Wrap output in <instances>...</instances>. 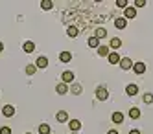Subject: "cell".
<instances>
[{"label":"cell","instance_id":"6da1fadb","mask_svg":"<svg viewBox=\"0 0 153 134\" xmlns=\"http://www.w3.org/2000/svg\"><path fill=\"white\" fill-rule=\"evenodd\" d=\"M96 99H100V101L109 99V90H107L105 86H98V88H96Z\"/></svg>","mask_w":153,"mask_h":134},{"label":"cell","instance_id":"7a4b0ae2","mask_svg":"<svg viewBox=\"0 0 153 134\" xmlns=\"http://www.w3.org/2000/svg\"><path fill=\"white\" fill-rule=\"evenodd\" d=\"M120 68H122V70H131V68H133L131 59L129 57H122V61H120Z\"/></svg>","mask_w":153,"mask_h":134},{"label":"cell","instance_id":"3957f363","mask_svg":"<svg viewBox=\"0 0 153 134\" xmlns=\"http://www.w3.org/2000/svg\"><path fill=\"white\" fill-rule=\"evenodd\" d=\"M126 94H127V96H137V94H138V85H133V83L127 85V86H126Z\"/></svg>","mask_w":153,"mask_h":134},{"label":"cell","instance_id":"277c9868","mask_svg":"<svg viewBox=\"0 0 153 134\" xmlns=\"http://www.w3.org/2000/svg\"><path fill=\"white\" fill-rule=\"evenodd\" d=\"M120 61H122L120 53H116V52H111V53H109V63H111V64H120Z\"/></svg>","mask_w":153,"mask_h":134},{"label":"cell","instance_id":"5b68a950","mask_svg":"<svg viewBox=\"0 0 153 134\" xmlns=\"http://www.w3.org/2000/svg\"><path fill=\"white\" fill-rule=\"evenodd\" d=\"M124 15H126V20L127 18H135L137 17V9L135 7H126L124 9Z\"/></svg>","mask_w":153,"mask_h":134},{"label":"cell","instance_id":"8992f818","mask_svg":"<svg viewBox=\"0 0 153 134\" xmlns=\"http://www.w3.org/2000/svg\"><path fill=\"white\" fill-rule=\"evenodd\" d=\"M133 72L138 74V75L144 74V72H146V64H144V63H137V64H133Z\"/></svg>","mask_w":153,"mask_h":134},{"label":"cell","instance_id":"52a82bcc","mask_svg":"<svg viewBox=\"0 0 153 134\" xmlns=\"http://www.w3.org/2000/svg\"><path fill=\"white\" fill-rule=\"evenodd\" d=\"M61 79H63V83H72V81H74V74H72L70 70H67V72H63Z\"/></svg>","mask_w":153,"mask_h":134},{"label":"cell","instance_id":"ba28073f","mask_svg":"<svg viewBox=\"0 0 153 134\" xmlns=\"http://www.w3.org/2000/svg\"><path fill=\"white\" fill-rule=\"evenodd\" d=\"M56 118H57L59 123H65V121H68V112H67V110H59Z\"/></svg>","mask_w":153,"mask_h":134},{"label":"cell","instance_id":"9c48e42d","mask_svg":"<svg viewBox=\"0 0 153 134\" xmlns=\"http://www.w3.org/2000/svg\"><path fill=\"white\" fill-rule=\"evenodd\" d=\"M68 127H70L72 132H78V130L81 129V121H79V119H72L70 123H68Z\"/></svg>","mask_w":153,"mask_h":134},{"label":"cell","instance_id":"30bf717a","mask_svg":"<svg viewBox=\"0 0 153 134\" xmlns=\"http://www.w3.org/2000/svg\"><path fill=\"white\" fill-rule=\"evenodd\" d=\"M2 114H4L6 118H11V116L15 114V108H13L11 105H6V107L2 108Z\"/></svg>","mask_w":153,"mask_h":134},{"label":"cell","instance_id":"8fae6325","mask_svg":"<svg viewBox=\"0 0 153 134\" xmlns=\"http://www.w3.org/2000/svg\"><path fill=\"white\" fill-rule=\"evenodd\" d=\"M114 26H116L118 29H124V28L127 26V20H126V17H124V18H122V17H120V18H116V20H114Z\"/></svg>","mask_w":153,"mask_h":134},{"label":"cell","instance_id":"7c38bea8","mask_svg":"<svg viewBox=\"0 0 153 134\" xmlns=\"http://www.w3.org/2000/svg\"><path fill=\"white\" fill-rule=\"evenodd\" d=\"M70 59H72V53H70V52H61V53H59V61H61V63H68Z\"/></svg>","mask_w":153,"mask_h":134},{"label":"cell","instance_id":"4fadbf2b","mask_svg":"<svg viewBox=\"0 0 153 134\" xmlns=\"http://www.w3.org/2000/svg\"><path fill=\"white\" fill-rule=\"evenodd\" d=\"M56 92H57V94H61V96H63V94H67V92H68V85H67V83L57 85V86H56Z\"/></svg>","mask_w":153,"mask_h":134},{"label":"cell","instance_id":"5bb4252c","mask_svg":"<svg viewBox=\"0 0 153 134\" xmlns=\"http://www.w3.org/2000/svg\"><path fill=\"white\" fill-rule=\"evenodd\" d=\"M113 123H116V125L124 123V114H122V112H114V114H113Z\"/></svg>","mask_w":153,"mask_h":134},{"label":"cell","instance_id":"9a60e30c","mask_svg":"<svg viewBox=\"0 0 153 134\" xmlns=\"http://www.w3.org/2000/svg\"><path fill=\"white\" fill-rule=\"evenodd\" d=\"M22 48H24V52H26V53H31V52H33V50H35V44H33V42H31V40H26Z\"/></svg>","mask_w":153,"mask_h":134},{"label":"cell","instance_id":"2e32d148","mask_svg":"<svg viewBox=\"0 0 153 134\" xmlns=\"http://www.w3.org/2000/svg\"><path fill=\"white\" fill-rule=\"evenodd\" d=\"M94 37H96V39H105V37H107L105 28H98V29H96V33H94Z\"/></svg>","mask_w":153,"mask_h":134},{"label":"cell","instance_id":"e0dca14e","mask_svg":"<svg viewBox=\"0 0 153 134\" xmlns=\"http://www.w3.org/2000/svg\"><path fill=\"white\" fill-rule=\"evenodd\" d=\"M35 66H37V68H46V66H48V59L46 57H39Z\"/></svg>","mask_w":153,"mask_h":134},{"label":"cell","instance_id":"ac0fdd59","mask_svg":"<svg viewBox=\"0 0 153 134\" xmlns=\"http://www.w3.org/2000/svg\"><path fill=\"white\" fill-rule=\"evenodd\" d=\"M39 132H41V134H50V132H52V127H50L48 123H42V125L39 127Z\"/></svg>","mask_w":153,"mask_h":134},{"label":"cell","instance_id":"d6986e66","mask_svg":"<svg viewBox=\"0 0 153 134\" xmlns=\"http://www.w3.org/2000/svg\"><path fill=\"white\" fill-rule=\"evenodd\" d=\"M89 46H91V48H100V39L91 37V39H89Z\"/></svg>","mask_w":153,"mask_h":134},{"label":"cell","instance_id":"ffe728a7","mask_svg":"<svg viewBox=\"0 0 153 134\" xmlns=\"http://www.w3.org/2000/svg\"><path fill=\"white\" fill-rule=\"evenodd\" d=\"M41 7L48 11V9H52V7H53V2H52V0H42V2H41Z\"/></svg>","mask_w":153,"mask_h":134},{"label":"cell","instance_id":"44dd1931","mask_svg":"<svg viewBox=\"0 0 153 134\" xmlns=\"http://www.w3.org/2000/svg\"><path fill=\"white\" fill-rule=\"evenodd\" d=\"M109 44H111V48H120V46H122V40H120L118 37H114V39H111V42H109Z\"/></svg>","mask_w":153,"mask_h":134},{"label":"cell","instance_id":"7402d4cb","mask_svg":"<svg viewBox=\"0 0 153 134\" xmlns=\"http://www.w3.org/2000/svg\"><path fill=\"white\" fill-rule=\"evenodd\" d=\"M129 116L133 118V119H138V118H140V110H138V108H131V110H129Z\"/></svg>","mask_w":153,"mask_h":134},{"label":"cell","instance_id":"603a6c76","mask_svg":"<svg viewBox=\"0 0 153 134\" xmlns=\"http://www.w3.org/2000/svg\"><path fill=\"white\" fill-rule=\"evenodd\" d=\"M67 33H68V37H76V35H78V33H79V29L76 28V26H70Z\"/></svg>","mask_w":153,"mask_h":134},{"label":"cell","instance_id":"cb8c5ba5","mask_svg":"<svg viewBox=\"0 0 153 134\" xmlns=\"http://www.w3.org/2000/svg\"><path fill=\"white\" fill-rule=\"evenodd\" d=\"M35 70H37V66H35V64H28V66H26V74H28V75H33Z\"/></svg>","mask_w":153,"mask_h":134},{"label":"cell","instance_id":"d4e9b609","mask_svg":"<svg viewBox=\"0 0 153 134\" xmlns=\"http://www.w3.org/2000/svg\"><path fill=\"white\" fill-rule=\"evenodd\" d=\"M72 92H74V94H81V92H83V86H81V85H74V86H72Z\"/></svg>","mask_w":153,"mask_h":134},{"label":"cell","instance_id":"484cf974","mask_svg":"<svg viewBox=\"0 0 153 134\" xmlns=\"http://www.w3.org/2000/svg\"><path fill=\"white\" fill-rule=\"evenodd\" d=\"M98 53H100V55H107L109 53V46H100V48H98Z\"/></svg>","mask_w":153,"mask_h":134},{"label":"cell","instance_id":"4316f807","mask_svg":"<svg viewBox=\"0 0 153 134\" xmlns=\"http://www.w3.org/2000/svg\"><path fill=\"white\" fill-rule=\"evenodd\" d=\"M116 6H118V7H124V9H126V7H127V0H118V2H116Z\"/></svg>","mask_w":153,"mask_h":134},{"label":"cell","instance_id":"83f0119b","mask_svg":"<svg viewBox=\"0 0 153 134\" xmlns=\"http://www.w3.org/2000/svg\"><path fill=\"white\" fill-rule=\"evenodd\" d=\"M0 134H11V129H9V127H2V129H0Z\"/></svg>","mask_w":153,"mask_h":134},{"label":"cell","instance_id":"f1b7e54d","mask_svg":"<svg viewBox=\"0 0 153 134\" xmlns=\"http://www.w3.org/2000/svg\"><path fill=\"white\" fill-rule=\"evenodd\" d=\"M144 101H146V103H153V96H151V94H146V96H144Z\"/></svg>","mask_w":153,"mask_h":134},{"label":"cell","instance_id":"f546056e","mask_svg":"<svg viewBox=\"0 0 153 134\" xmlns=\"http://www.w3.org/2000/svg\"><path fill=\"white\" fill-rule=\"evenodd\" d=\"M135 6H137V7H142V6H146V0H135Z\"/></svg>","mask_w":153,"mask_h":134},{"label":"cell","instance_id":"4dcf8cb0","mask_svg":"<svg viewBox=\"0 0 153 134\" xmlns=\"http://www.w3.org/2000/svg\"><path fill=\"white\" fill-rule=\"evenodd\" d=\"M129 134H140V130H137V129H131V130H129Z\"/></svg>","mask_w":153,"mask_h":134},{"label":"cell","instance_id":"1f68e13d","mask_svg":"<svg viewBox=\"0 0 153 134\" xmlns=\"http://www.w3.org/2000/svg\"><path fill=\"white\" fill-rule=\"evenodd\" d=\"M107 134H118V132H116V130H114V129H111V130H109V132H107Z\"/></svg>","mask_w":153,"mask_h":134},{"label":"cell","instance_id":"d6a6232c","mask_svg":"<svg viewBox=\"0 0 153 134\" xmlns=\"http://www.w3.org/2000/svg\"><path fill=\"white\" fill-rule=\"evenodd\" d=\"M2 50H4V44H2V42H0V52H2Z\"/></svg>","mask_w":153,"mask_h":134},{"label":"cell","instance_id":"836d02e7","mask_svg":"<svg viewBox=\"0 0 153 134\" xmlns=\"http://www.w3.org/2000/svg\"><path fill=\"white\" fill-rule=\"evenodd\" d=\"M72 134H78V132H72Z\"/></svg>","mask_w":153,"mask_h":134},{"label":"cell","instance_id":"e575fe53","mask_svg":"<svg viewBox=\"0 0 153 134\" xmlns=\"http://www.w3.org/2000/svg\"><path fill=\"white\" fill-rule=\"evenodd\" d=\"M28 134H30V132H28Z\"/></svg>","mask_w":153,"mask_h":134}]
</instances>
